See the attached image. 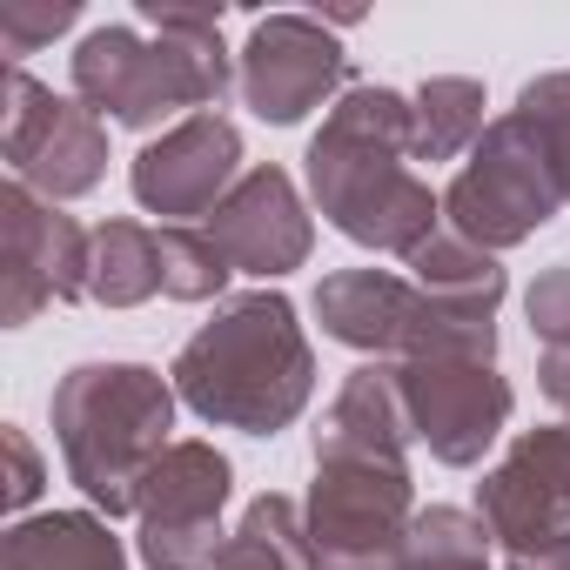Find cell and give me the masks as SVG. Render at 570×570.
Instances as JSON below:
<instances>
[{
  "mask_svg": "<svg viewBox=\"0 0 570 570\" xmlns=\"http://www.w3.org/2000/svg\"><path fill=\"white\" fill-rule=\"evenodd\" d=\"M410 161H416V108H410V95L376 88V81L350 88L323 115V128L303 155L323 222L336 235H350L356 248L403 255V262L443 222V195Z\"/></svg>",
  "mask_w": 570,
  "mask_h": 570,
  "instance_id": "6da1fadb",
  "label": "cell"
},
{
  "mask_svg": "<svg viewBox=\"0 0 570 570\" xmlns=\"http://www.w3.org/2000/svg\"><path fill=\"white\" fill-rule=\"evenodd\" d=\"M168 383L202 423L242 430V436H275L316 396V350H309L289 296L248 289V296L215 303V316L181 343Z\"/></svg>",
  "mask_w": 570,
  "mask_h": 570,
  "instance_id": "7a4b0ae2",
  "label": "cell"
},
{
  "mask_svg": "<svg viewBox=\"0 0 570 570\" xmlns=\"http://www.w3.org/2000/svg\"><path fill=\"white\" fill-rule=\"evenodd\" d=\"M141 28L108 21L88 28L81 48L68 55L75 75V101H88L95 115L155 135L161 121H188L208 115L228 88H235V61L222 48V8H161V0H141Z\"/></svg>",
  "mask_w": 570,
  "mask_h": 570,
  "instance_id": "3957f363",
  "label": "cell"
},
{
  "mask_svg": "<svg viewBox=\"0 0 570 570\" xmlns=\"http://www.w3.org/2000/svg\"><path fill=\"white\" fill-rule=\"evenodd\" d=\"M175 383L148 363H75L55 396V436L68 456V476L81 483V497L115 523L135 510L141 476L155 470V456L175 443Z\"/></svg>",
  "mask_w": 570,
  "mask_h": 570,
  "instance_id": "277c9868",
  "label": "cell"
},
{
  "mask_svg": "<svg viewBox=\"0 0 570 570\" xmlns=\"http://www.w3.org/2000/svg\"><path fill=\"white\" fill-rule=\"evenodd\" d=\"M563 202L570 195H563V168H557L550 135L510 108L483 128V141L470 148V161L443 188V222H450V235L503 255V248L530 242L537 228H550Z\"/></svg>",
  "mask_w": 570,
  "mask_h": 570,
  "instance_id": "5b68a950",
  "label": "cell"
},
{
  "mask_svg": "<svg viewBox=\"0 0 570 570\" xmlns=\"http://www.w3.org/2000/svg\"><path fill=\"white\" fill-rule=\"evenodd\" d=\"M228 497H235V470L215 443H195V436L168 443L135 490L141 563L148 570H215V557L228 543V530H222Z\"/></svg>",
  "mask_w": 570,
  "mask_h": 570,
  "instance_id": "8992f818",
  "label": "cell"
},
{
  "mask_svg": "<svg viewBox=\"0 0 570 570\" xmlns=\"http://www.w3.org/2000/svg\"><path fill=\"white\" fill-rule=\"evenodd\" d=\"M0 155L14 181H28L41 202H81L108 175V128L88 101H61L28 68H8V108H0Z\"/></svg>",
  "mask_w": 570,
  "mask_h": 570,
  "instance_id": "52a82bcc",
  "label": "cell"
},
{
  "mask_svg": "<svg viewBox=\"0 0 570 570\" xmlns=\"http://www.w3.org/2000/svg\"><path fill=\"white\" fill-rule=\"evenodd\" d=\"M235 95L255 121L296 128L330 95H350V48L316 14H262L235 55Z\"/></svg>",
  "mask_w": 570,
  "mask_h": 570,
  "instance_id": "ba28073f",
  "label": "cell"
},
{
  "mask_svg": "<svg viewBox=\"0 0 570 570\" xmlns=\"http://www.w3.org/2000/svg\"><path fill=\"white\" fill-rule=\"evenodd\" d=\"M0 235H8V255H0V323L8 330H28L48 303H88L95 228L41 202L28 181H8L0 188Z\"/></svg>",
  "mask_w": 570,
  "mask_h": 570,
  "instance_id": "9c48e42d",
  "label": "cell"
},
{
  "mask_svg": "<svg viewBox=\"0 0 570 570\" xmlns=\"http://www.w3.org/2000/svg\"><path fill=\"white\" fill-rule=\"evenodd\" d=\"M396 383H403L416 443L450 470H476L517 410L510 383L483 356H416V363H396Z\"/></svg>",
  "mask_w": 570,
  "mask_h": 570,
  "instance_id": "30bf717a",
  "label": "cell"
},
{
  "mask_svg": "<svg viewBox=\"0 0 570 570\" xmlns=\"http://www.w3.org/2000/svg\"><path fill=\"white\" fill-rule=\"evenodd\" d=\"M242 175H248L242 168V128L222 108H208V115H188V121L161 128L135 155L128 188L148 215H161V228H202Z\"/></svg>",
  "mask_w": 570,
  "mask_h": 570,
  "instance_id": "8fae6325",
  "label": "cell"
},
{
  "mask_svg": "<svg viewBox=\"0 0 570 570\" xmlns=\"http://www.w3.org/2000/svg\"><path fill=\"white\" fill-rule=\"evenodd\" d=\"M323 570L330 563H390L416 523V483L396 463H316L303 497Z\"/></svg>",
  "mask_w": 570,
  "mask_h": 570,
  "instance_id": "7c38bea8",
  "label": "cell"
},
{
  "mask_svg": "<svg viewBox=\"0 0 570 570\" xmlns=\"http://www.w3.org/2000/svg\"><path fill=\"white\" fill-rule=\"evenodd\" d=\"M476 517L503 557H530L570 530V423L517 430L503 463L476 483Z\"/></svg>",
  "mask_w": 570,
  "mask_h": 570,
  "instance_id": "4fadbf2b",
  "label": "cell"
},
{
  "mask_svg": "<svg viewBox=\"0 0 570 570\" xmlns=\"http://www.w3.org/2000/svg\"><path fill=\"white\" fill-rule=\"evenodd\" d=\"M202 228L235 262V275H262V282L303 268L309 248H316V222L303 208V188H296L289 168H275V161H255Z\"/></svg>",
  "mask_w": 570,
  "mask_h": 570,
  "instance_id": "5bb4252c",
  "label": "cell"
},
{
  "mask_svg": "<svg viewBox=\"0 0 570 570\" xmlns=\"http://www.w3.org/2000/svg\"><path fill=\"white\" fill-rule=\"evenodd\" d=\"M316 323L330 343L343 350H363V356H403L410 350V330L423 316V289L410 275H390V268H336L316 282Z\"/></svg>",
  "mask_w": 570,
  "mask_h": 570,
  "instance_id": "9a60e30c",
  "label": "cell"
},
{
  "mask_svg": "<svg viewBox=\"0 0 570 570\" xmlns=\"http://www.w3.org/2000/svg\"><path fill=\"white\" fill-rule=\"evenodd\" d=\"M410 410H403V383L396 363H363L343 376L336 403L316 423V463H396L410 470Z\"/></svg>",
  "mask_w": 570,
  "mask_h": 570,
  "instance_id": "2e32d148",
  "label": "cell"
},
{
  "mask_svg": "<svg viewBox=\"0 0 570 570\" xmlns=\"http://www.w3.org/2000/svg\"><path fill=\"white\" fill-rule=\"evenodd\" d=\"M0 570H128V550L101 510H41L0 537Z\"/></svg>",
  "mask_w": 570,
  "mask_h": 570,
  "instance_id": "e0dca14e",
  "label": "cell"
},
{
  "mask_svg": "<svg viewBox=\"0 0 570 570\" xmlns=\"http://www.w3.org/2000/svg\"><path fill=\"white\" fill-rule=\"evenodd\" d=\"M215 570H323L303 503L282 497V490H262V497L242 510V523L228 530Z\"/></svg>",
  "mask_w": 570,
  "mask_h": 570,
  "instance_id": "ac0fdd59",
  "label": "cell"
},
{
  "mask_svg": "<svg viewBox=\"0 0 570 570\" xmlns=\"http://www.w3.org/2000/svg\"><path fill=\"white\" fill-rule=\"evenodd\" d=\"M410 282L423 296H436V303H450V309H476V316H497L503 309V296H510V275H503V262L490 255V248H476V242H463V235H450V228H436L416 255H410Z\"/></svg>",
  "mask_w": 570,
  "mask_h": 570,
  "instance_id": "d6986e66",
  "label": "cell"
},
{
  "mask_svg": "<svg viewBox=\"0 0 570 570\" xmlns=\"http://www.w3.org/2000/svg\"><path fill=\"white\" fill-rule=\"evenodd\" d=\"M148 296H161V235L148 222H101L95 228V255H88V303L101 309H141Z\"/></svg>",
  "mask_w": 570,
  "mask_h": 570,
  "instance_id": "ffe728a7",
  "label": "cell"
},
{
  "mask_svg": "<svg viewBox=\"0 0 570 570\" xmlns=\"http://www.w3.org/2000/svg\"><path fill=\"white\" fill-rule=\"evenodd\" d=\"M410 108H416V161H456V155H470L476 141H483V81H470V75H430L416 95H410Z\"/></svg>",
  "mask_w": 570,
  "mask_h": 570,
  "instance_id": "44dd1931",
  "label": "cell"
},
{
  "mask_svg": "<svg viewBox=\"0 0 570 570\" xmlns=\"http://www.w3.org/2000/svg\"><path fill=\"white\" fill-rule=\"evenodd\" d=\"M390 563L396 570H490V530L476 510L430 503V510H416V523Z\"/></svg>",
  "mask_w": 570,
  "mask_h": 570,
  "instance_id": "7402d4cb",
  "label": "cell"
},
{
  "mask_svg": "<svg viewBox=\"0 0 570 570\" xmlns=\"http://www.w3.org/2000/svg\"><path fill=\"white\" fill-rule=\"evenodd\" d=\"M161 235V296L168 303H228V275L235 262L215 248L208 228H155Z\"/></svg>",
  "mask_w": 570,
  "mask_h": 570,
  "instance_id": "603a6c76",
  "label": "cell"
},
{
  "mask_svg": "<svg viewBox=\"0 0 570 570\" xmlns=\"http://www.w3.org/2000/svg\"><path fill=\"white\" fill-rule=\"evenodd\" d=\"M517 115H523V121H537V128L550 135V148H557V168H563V195H570V68L523 81V95H517Z\"/></svg>",
  "mask_w": 570,
  "mask_h": 570,
  "instance_id": "cb8c5ba5",
  "label": "cell"
},
{
  "mask_svg": "<svg viewBox=\"0 0 570 570\" xmlns=\"http://www.w3.org/2000/svg\"><path fill=\"white\" fill-rule=\"evenodd\" d=\"M523 316H530V336L543 350H570V262H550L530 289H523Z\"/></svg>",
  "mask_w": 570,
  "mask_h": 570,
  "instance_id": "d4e9b609",
  "label": "cell"
},
{
  "mask_svg": "<svg viewBox=\"0 0 570 570\" xmlns=\"http://www.w3.org/2000/svg\"><path fill=\"white\" fill-rule=\"evenodd\" d=\"M75 21H81L75 0H48V8H0V48H8V55H14V68H21V55H35L41 41L68 35Z\"/></svg>",
  "mask_w": 570,
  "mask_h": 570,
  "instance_id": "484cf974",
  "label": "cell"
},
{
  "mask_svg": "<svg viewBox=\"0 0 570 570\" xmlns=\"http://www.w3.org/2000/svg\"><path fill=\"white\" fill-rule=\"evenodd\" d=\"M0 450H8V510H28L41 490H48V470H41V450L28 443V430H0Z\"/></svg>",
  "mask_w": 570,
  "mask_h": 570,
  "instance_id": "4316f807",
  "label": "cell"
},
{
  "mask_svg": "<svg viewBox=\"0 0 570 570\" xmlns=\"http://www.w3.org/2000/svg\"><path fill=\"white\" fill-rule=\"evenodd\" d=\"M537 390L563 410V423H570V350H543L537 356Z\"/></svg>",
  "mask_w": 570,
  "mask_h": 570,
  "instance_id": "83f0119b",
  "label": "cell"
},
{
  "mask_svg": "<svg viewBox=\"0 0 570 570\" xmlns=\"http://www.w3.org/2000/svg\"><path fill=\"white\" fill-rule=\"evenodd\" d=\"M510 570H570V530H563L557 543L530 550V557H510Z\"/></svg>",
  "mask_w": 570,
  "mask_h": 570,
  "instance_id": "f1b7e54d",
  "label": "cell"
},
{
  "mask_svg": "<svg viewBox=\"0 0 570 570\" xmlns=\"http://www.w3.org/2000/svg\"><path fill=\"white\" fill-rule=\"evenodd\" d=\"M330 570H396V563H330Z\"/></svg>",
  "mask_w": 570,
  "mask_h": 570,
  "instance_id": "f546056e",
  "label": "cell"
}]
</instances>
